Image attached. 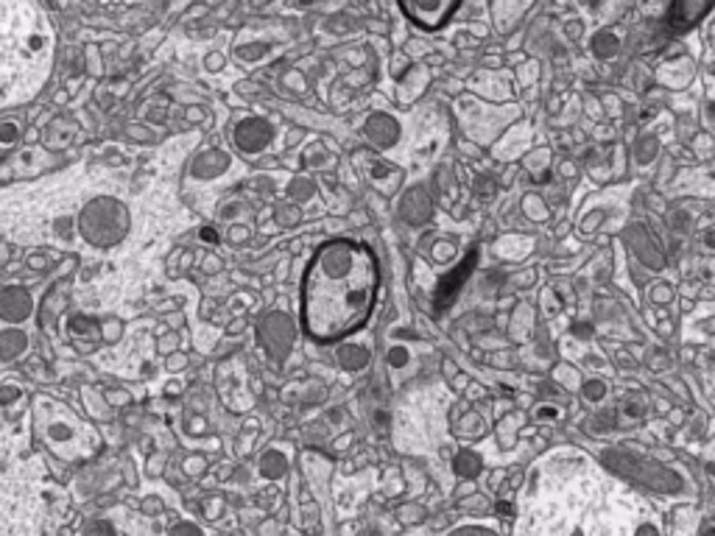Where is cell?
<instances>
[{
  "label": "cell",
  "instance_id": "cell-1",
  "mask_svg": "<svg viewBox=\"0 0 715 536\" xmlns=\"http://www.w3.org/2000/svg\"><path fill=\"white\" fill-rule=\"evenodd\" d=\"M520 536H665L637 491L578 453L539 466Z\"/></svg>",
  "mask_w": 715,
  "mask_h": 536
},
{
  "label": "cell",
  "instance_id": "cell-2",
  "mask_svg": "<svg viewBox=\"0 0 715 536\" xmlns=\"http://www.w3.org/2000/svg\"><path fill=\"white\" fill-rule=\"evenodd\" d=\"M375 297V255L350 238L328 240L319 246L302 282V322L316 341L344 339L370 322Z\"/></svg>",
  "mask_w": 715,
  "mask_h": 536
},
{
  "label": "cell",
  "instance_id": "cell-3",
  "mask_svg": "<svg viewBox=\"0 0 715 536\" xmlns=\"http://www.w3.org/2000/svg\"><path fill=\"white\" fill-rule=\"evenodd\" d=\"M4 104L29 101L46 84L54 64V29L34 4H0Z\"/></svg>",
  "mask_w": 715,
  "mask_h": 536
},
{
  "label": "cell",
  "instance_id": "cell-4",
  "mask_svg": "<svg viewBox=\"0 0 715 536\" xmlns=\"http://www.w3.org/2000/svg\"><path fill=\"white\" fill-rule=\"evenodd\" d=\"M459 4H403V12L422 29H439Z\"/></svg>",
  "mask_w": 715,
  "mask_h": 536
},
{
  "label": "cell",
  "instance_id": "cell-5",
  "mask_svg": "<svg viewBox=\"0 0 715 536\" xmlns=\"http://www.w3.org/2000/svg\"><path fill=\"white\" fill-rule=\"evenodd\" d=\"M450 536H497V533L489 531V528H459V531H453Z\"/></svg>",
  "mask_w": 715,
  "mask_h": 536
},
{
  "label": "cell",
  "instance_id": "cell-6",
  "mask_svg": "<svg viewBox=\"0 0 715 536\" xmlns=\"http://www.w3.org/2000/svg\"><path fill=\"white\" fill-rule=\"evenodd\" d=\"M170 536H202V533H199L196 528H193V525H177Z\"/></svg>",
  "mask_w": 715,
  "mask_h": 536
}]
</instances>
